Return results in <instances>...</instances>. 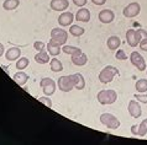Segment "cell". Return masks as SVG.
I'll list each match as a JSON object with an SVG mask.
<instances>
[{
	"mask_svg": "<svg viewBox=\"0 0 147 145\" xmlns=\"http://www.w3.org/2000/svg\"><path fill=\"white\" fill-rule=\"evenodd\" d=\"M142 38H147V31H145L144 29H138V30L130 29L126 31V42H127L130 47L138 46V43L141 42Z\"/></svg>",
	"mask_w": 147,
	"mask_h": 145,
	"instance_id": "obj_1",
	"label": "cell"
},
{
	"mask_svg": "<svg viewBox=\"0 0 147 145\" xmlns=\"http://www.w3.org/2000/svg\"><path fill=\"white\" fill-rule=\"evenodd\" d=\"M120 71L117 69L116 67H113V65H107L105 68L101 69V71L99 72V75H98V79H99V81L101 84H109L111 82L114 78H115L116 75H119Z\"/></svg>",
	"mask_w": 147,
	"mask_h": 145,
	"instance_id": "obj_2",
	"label": "cell"
},
{
	"mask_svg": "<svg viewBox=\"0 0 147 145\" xmlns=\"http://www.w3.org/2000/svg\"><path fill=\"white\" fill-rule=\"evenodd\" d=\"M96 98L100 104L107 106V104H113L116 102L117 94L115 90H100L96 95Z\"/></svg>",
	"mask_w": 147,
	"mask_h": 145,
	"instance_id": "obj_3",
	"label": "cell"
},
{
	"mask_svg": "<svg viewBox=\"0 0 147 145\" xmlns=\"http://www.w3.org/2000/svg\"><path fill=\"white\" fill-rule=\"evenodd\" d=\"M51 39L56 43L64 46L68 39V32L63 29V27H56V29L51 30Z\"/></svg>",
	"mask_w": 147,
	"mask_h": 145,
	"instance_id": "obj_4",
	"label": "cell"
},
{
	"mask_svg": "<svg viewBox=\"0 0 147 145\" xmlns=\"http://www.w3.org/2000/svg\"><path fill=\"white\" fill-rule=\"evenodd\" d=\"M100 122H101V124H104L108 129H113V130L117 129L121 124L120 120L113 113H103L100 116Z\"/></svg>",
	"mask_w": 147,
	"mask_h": 145,
	"instance_id": "obj_5",
	"label": "cell"
},
{
	"mask_svg": "<svg viewBox=\"0 0 147 145\" xmlns=\"http://www.w3.org/2000/svg\"><path fill=\"white\" fill-rule=\"evenodd\" d=\"M40 86L42 87L45 96H51L56 92L57 82L51 78H43V79H41V81H40Z\"/></svg>",
	"mask_w": 147,
	"mask_h": 145,
	"instance_id": "obj_6",
	"label": "cell"
},
{
	"mask_svg": "<svg viewBox=\"0 0 147 145\" xmlns=\"http://www.w3.org/2000/svg\"><path fill=\"white\" fill-rule=\"evenodd\" d=\"M129 58H130V62H131V64H132L135 68H137L138 71H145L147 69L145 58L142 57V55L138 53V52H136V51L131 52V54L129 55Z\"/></svg>",
	"mask_w": 147,
	"mask_h": 145,
	"instance_id": "obj_7",
	"label": "cell"
},
{
	"mask_svg": "<svg viewBox=\"0 0 147 145\" xmlns=\"http://www.w3.org/2000/svg\"><path fill=\"white\" fill-rule=\"evenodd\" d=\"M140 11H141V5L136 1H132V3H130L127 6L124 7L122 15H124L126 19H132L140 14Z\"/></svg>",
	"mask_w": 147,
	"mask_h": 145,
	"instance_id": "obj_8",
	"label": "cell"
},
{
	"mask_svg": "<svg viewBox=\"0 0 147 145\" xmlns=\"http://www.w3.org/2000/svg\"><path fill=\"white\" fill-rule=\"evenodd\" d=\"M57 86H58V88L62 92H71L73 88H74V85H73L69 75L61 76V78L58 79V81H57Z\"/></svg>",
	"mask_w": 147,
	"mask_h": 145,
	"instance_id": "obj_9",
	"label": "cell"
},
{
	"mask_svg": "<svg viewBox=\"0 0 147 145\" xmlns=\"http://www.w3.org/2000/svg\"><path fill=\"white\" fill-rule=\"evenodd\" d=\"M127 111L129 113L131 114L132 118H140L141 114H142V108H141V104L138 103L137 100H131L127 104Z\"/></svg>",
	"mask_w": 147,
	"mask_h": 145,
	"instance_id": "obj_10",
	"label": "cell"
},
{
	"mask_svg": "<svg viewBox=\"0 0 147 145\" xmlns=\"http://www.w3.org/2000/svg\"><path fill=\"white\" fill-rule=\"evenodd\" d=\"M98 19H99V21L101 23L108 25V23H111L114 20H115V14H114V11L110 10V9H104L98 14Z\"/></svg>",
	"mask_w": 147,
	"mask_h": 145,
	"instance_id": "obj_11",
	"label": "cell"
},
{
	"mask_svg": "<svg viewBox=\"0 0 147 145\" xmlns=\"http://www.w3.org/2000/svg\"><path fill=\"white\" fill-rule=\"evenodd\" d=\"M73 20H76V17L72 13H69V11H63V13L58 16V25L62 26V27L71 26Z\"/></svg>",
	"mask_w": 147,
	"mask_h": 145,
	"instance_id": "obj_12",
	"label": "cell"
},
{
	"mask_svg": "<svg viewBox=\"0 0 147 145\" xmlns=\"http://www.w3.org/2000/svg\"><path fill=\"white\" fill-rule=\"evenodd\" d=\"M69 78H71L76 90H83V88L85 87V80L83 78V75L79 74V72H76V74L69 75Z\"/></svg>",
	"mask_w": 147,
	"mask_h": 145,
	"instance_id": "obj_13",
	"label": "cell"
},
{
	"mask_svg": "<svg viewBox=\"0 0 147 145\" xmlns=\"http://www.w3.org/2000/svg\"><path fill=\"white\" fill-rule=\"evenodd\" d=\"M50 6L53 11H66V9H68L69 6V1L68 0H51Z\"/></svg>",
	"mask_w": 147,
	"mask_h": 145,
	"instance_id": "obj_14",
	"label": "cell"
},
{
	"mask_svg": "<svg viewBox=\"0 0 147 145\" xmlns=\"http://www.w3.org/2000/svg\"><path fill=\"white\" fill-rule=\"evenodd\" d=\"M74 17L77 21H79V22H89L92 19V15H90V11H89L87 7H80V9L77 11Z\"/></svg>",
	"mask_w": 147,
	"mask_h": 145,
	"instance_id": "obj_15",
	"label": "cell"
},
{
	"mask_svg": "<svg viewBox=\"0 0 147 145\" xmlns=\"http://www.w3.org/2000/svg\"><path fill=\"white\" fill-rule=\"evenodd\" d=\"M21 55V49L19 47H10L9 49L5 52V58L9 62H14V60H18Z\"/></svg>",
	"mask_w": 147,
	"mask_h": 145,
	"instance_id": "obj_16",
	"label": "cell"
},
{
	"mask_svg": "<svg viewBox=\"0 0 147 145\" xmlns=\"http://www.w3.org/2000/svg\"><path fill=\"white\" fill-rule=\"evenodd\" d=\"M47 52L50 53L51 57H57V55H59V53L62 52V48H61V44L56 43L55 41H52V39H50V42L47 43Z\"/></svg>",
	"mask_w": 147,
	"mask_h": 145,
	"instance_id": "obj_17",
	"label": "cell"
},
{
	"mask_svg": "<svg viewBox=\"0 0 147 145\" xmlns=\"http://www.w3.org/2000/svg\"><path fill=\"white\" fill-rule=\"evenodd\" d=\"M72 57V63L77 67H84L85 64L88 63V55L85 53H79V54H74V55H71Z\"/></svg>",
	"mask_w": 147,
	"mask_h": 145,
	"instance_id": "obj_18",
	"label": "cell"
},
{
	"mask_svg": "<svg viewBox=\"0 0 147 145\" xmlns=\"http://www.w3.org/2000/svg\"><path fill=\"white\" fill-rule=\"evenodd\" d=\"M107 46L110 51H117L121 46V39L119 36H110L107 41Z\"/></svg>",
	"mask_w": 147,
	"mask_h": 145,
	"instance_id": "obj_19",
	"label": "cell"
},
{
	"mask_svg": "<svg viewBox=\"0 0 147 145\" xmlns=\"http://www.w3.org/2000/svg\"><path fill=\"white\" fill-rule=\"evenodd\" d=\"M50 60H51V55L45 49L37 52V54L35 55V62L38 64H47V63H50Z\"/></svg>",
	"mask_w": 147,
	"mask_h": 145,
	"instance_id": "obj_20",
	"label": "cell"
},
{
	"mask_svg": "<svg viewBox=\"0 0 147 145\" xmlns=\"http://www.w3.org/2000/svg\"><path fill=\"white\" fill-rule=\"evenodd\" d=\"M13 80H14L16 84H18L19 86H24V85H25V84L28 81V75L26 74V72L19 70V71L13 76Z\"/></svg>",
	"mask_w": 147,
	"mask_h": 145,
	"instance_id": "obj_21",
	"label": "cell"
},
{
	"mask_svg": "<svg viewBox=\"0 0 147 145\" xmlns=\"http://www.w3.org/2000/svg\"><path fill=\"white\" fill-rule=\"evenodd\" d=\"M50 69L53 72H61L63 70V64L58 58L53 57V58H51V60H50Z\"/></svg>",
	"mask_w": 147,
	"mask_h": 145,
	"instance_id": "obj_22",
	"label": "cell"
},
{
	"mask_svg": "<svg viewBox=\"0 0 147 145\" xmlns=\"http://www.w3.org/2000/svg\"><path fill=\"white\" fill-rule=\"evenodd\" d=\"M20 5V0H5L3 3V7L6 11H13Z\"/></svg>",
	"mask_w": 147,
	"mask_h": 145,
	"instance_id": "obj_23",
	"label": "cell"
},
{
	"mask_svg": "<svg viewBox=\"0 0 147 145\" xmlns=\"http://www.w3.org/2000/svg\"><path fill=\"white\" fill-rule=\"evenodd\" d=\"M62 52L68 55H74V54H79L82 53V49L79 47H74V46H62Z\"/></svg>",
	"mask_w": 147,
	"mask_h": 145,
	"instance_id": "obj_24",
	"label": "cell"
},
{
	"mask_svg": "<svg viewBox=\"0 0 147 145\" xmlns=\"http://www.w3.org/2000/svg\"><path fill=\"white\" fill-rule=\"evenodd\" d=\"M135 88L138 94H145L147 92V79H140L135 84Z\"/></svg>",
	"mask_w": 147,
	"mask_h": 145,
	"instance_id": "obj_25",
	"label": "cell"
},
{
	"mask_svg": "<svg viewBox=\"0 0 147 145\" xmlns=\"http://www.w3.org/2000/svg\"><path fill=\"white\" fill-rule=\"evenodd\" d=\"M84 32L85 30L78 25H71V27H69V33L72 36H74V37H80V36L84 35Z\"/></svg>",
	"mask_w": 147,
	"mask_h": 145,
	"instance_id": "obj_26",
	"label": "cell"
},
{
	"mask_svg": "<svg viewBox=\"0 0 147 145\" xmlns=\"http://www.w3.org/2000/svg\"><path fill=\"white\" fill-rule=\"evenodd\" d=\"M28 65H30V60H28V58H26V57H20L18 59V62H16V64H15V67H16L18 70L26 69Z\"/></svg>",
	"mask_w": 147,
	"mask_h": 145,
	"instance_id": "obj_27",
	"label": "cell"
},
{
	"mask_svg": "<svg viewBox=\"0 0 147 145\" xmlns=\"http://www.w3.org/2000/svg\"><path fill=\"white\" fill-rule=\"evenodd\" d=\"M146 134H147V118L138 124V133H137V135L141 136V138H144Z\"/></svg>",
	"mask_w": 147,
	"mask_h": 145,
	"instance_id": "obj_28",
	"label": "cell"
},
{
	"mask_svg": "<svg viewBox=\"0 0 147 145\" xmlns=\"http://www.w3.org/2000/svg\"><path fill=\"white\" fill-rule=\"evenodd\" d=\"M38 101L41 103H43L45 106H47L48 108H51L52 106H53V103H52V100L50 98V96H42V97L38 98Z\"/></svg>",
	"mask_w": 147,
	"mask_h": 145,
	"instance_id": "obj_29",
	"label": "cell"
},
{
	"mask_svg": "<svg viewBox=\"0 0 147 145\" xmlns=\"http://www.w3.org/2000/svg\"><path fill=\"white\" fill-rule=\"evenodd\" d=\"M115 58L117 60H126L129 58V55L125 53V51H122V49H117L116 52V54H115Z\"/></svg>",
	"mask_w": 147,
	"mask_h": 145,
	"instance_id": "obj_30",
	"label": "cell"
},
{
	"mask_svg": "<svg viewBox=\"0 0 147 145\" xmlns=\"http://www.w3.org/2000/svg\"><path fill=\"white\" fill-rule=\"evenodd\" d=\"M46 46H47V44H45L42 41H36V42L34 43V48H35V49L37 51V52L43 51L45 48H46Z\"/></svg>",
	"mask_w": 147,
	"mask_h": 145,
	"instance_id": "obj_31",
	"label": "cell"
},
{
	"mask_svg": "<svg viewBox=\"0 0 147 145\" xmlns=\"http://www.w3.org/2000/svg\"><path fill=\"white\" fill-rule=\"evenodd\" d=\"M135 96V100H137L138 102L141 103H147V95H134Z\"/></svg>",
	"mask_w": 147,
	"mask_h": 145,
	"instance_id": "obj_32",
	"label": "cell"
},
{
	"mask_svg": "<svg viewBox=\"0 0 147 145\" xmlns=\"http://www.w3.org/2000/svg\"><path fill=\"white\" fill-rule=\"evenodd\" d=\"M138 47H140L141 51H145L147 52V38H142L141 42L138 43Z\"/></svg>",
	"mask_w": 147,
	"mask_h": 145,
	"instance_id": "obj_33",
	"label": "cell"
},
{
	"mask_svg": "<svg viewBox=\"0 0 147 145\" xmlns=\"http://www.w3.org/2000/svg\"><path fill=\"white\" fill-rule=\"evenodd\" d=\"M88 0H73V4H74L76 6H79V7H83L87 5Z\"/></svg>",
	"mask_w": 147,
	"mask_h": 145,
	"instance_id": "obj_34",
	"label": "cell"
},
{
	"mask_svg": "<svg viewBox=\"0 0 147 145\" xmlns=\"http://www.w3.org/2000/svg\"><path fill=\"white\" fill-rule=\"evenodd\" d=\"M137 133H138V126L137 124H134V126L131 127V134L137 136Z\"/></svg>",
	"mask_w": 147,
	"mask_h": 145,
	"instance_id": "obj_35",
	"label": "cell"
},
{
	"mask_svg": "<svg viewBox=\"0 0 147 145\" xmlns=\"http://www.w3.org/2000/svg\"><path fill=\"white\" fill-rule=\"evenodd\" d=\"M92 3L94 4V5L101 6V5H104V4L107 3V0H92Z\"/></svg>",
	"mask_w": 147,
	"mask_h": 145,
	"instance_id": "obj_36",
	"label": "cell"
},
{
	"mask_svg": "<svg viewBox=\"0 0 147 145\" xmlns=\"http://www.w3.org/2000/svg\"><path fill=\"white\" fill-rule=\"evenodd\" d=\"M4 54V46H3V43H0V57Z\"/></svg>",
	"mask_w": 147,
	"mask_h": 145,
	"instance_id": "obj_37",
	"label": "cell"
},
{
	"mask_svg": "<svg viewBox=\"0 0 147 145\" xmlns=\"http://www.w3.org/2000/svg\"><path fill=\"white\" fill-rule=\"evenodd\" d=\"M146 71H147V69H146Z\"/></svg>",
	"mask_w": 147,
	"mask_h": 145,
	"instance_id": "obj_38",
	"label": "cell"
}]
</instances>
